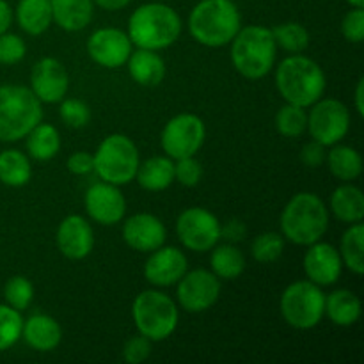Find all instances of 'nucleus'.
<instances>
[{
  "mask_svg": "<svg viewBox=\"0 0 364 364\" xmlns=\"http://www.w3.org/2000/svg\"><path fill=\"white\" fill-rule=\"evenodd\" d=\"M326 73L309 57L291 53L283 59L276 70V87L287 103L311 107L326 91Z\"/></svg>",
  "mask_w": 364,
  "mask_h": 364,
  "instance_id": "f257e3e1",
  "label": "nucleus"
},
{
  "mask_svg": "<svg viewBox=\"0 0 364 364\" xmlns=\"http://www.w3.org/2000/svg\"><path fill=\"white\" fill-rule=\"evenodd\" d=\"M180 14L162 2L142 4L128 20V38L137 48H167L180 38Z\"/></svg>",
  "mask_w": 364,
  "mask_h": 364,
  "instance_id": "f03ea898",
  "label": "nucleus"
},
{
  "mask_svg": "<svg viewBox=\"0 0 364 364\" xmlns=\"http://www.w3.org/2000/svg\"><path fill=\"white\" fill-rule=\"evenodd\" d=\"M242 28V16L233 0H201L188 14L192 38L210 48L228 45Z\"/></svg>",
  "mask_w": 364,
  "mask_h": 364,
  "instance_id": "7ed1b4c3",
  "label": "nucleus"
},
{
  "mask_svg": "<svg viewBox=\"0 0 364 364\" xmlns=\"http://www.w3.org/2000/svg\"><path fill=\"white\" fill-rule=\"evenodd\" d=\"M231 63L242 77L259 80L276 64L277 45L272 28L262 25H249L240 28L231 39Z\"/></svg>",
  "mask_w": 364,
  "mask_h": 364,
  "instance_id": "20e7f679",
  "label": "nucleus"
},
{
  "mask_svg": "<svg viewBox=\"0 0 364 364\" xmlns=\"http://www.w3.org/2000/svg\"><path fill=\"white\" fill-rule=\"evenodd\" d=\"M329 228V212L322 199L311 192L294 196L281 213L283 237L297 245H311L322 240Z\"/></svg>",
  "mask_w": 364,
  "mask_h": 364,
  "instance_id": "39448f33",
  "label": "nucleus"
},
{
  "mask_svg": "<svg viewBox=\"0 0 364 364\" xmlns=\"http://www.w3.org/2000/svg\"><path fill=\"white\" fill-rule=\"evenodd\" d=\"M38 96L25 85H0V141L16 142L41 123Z\"/></svg>",
  "mask_w": 364,
  "mask_h": 364,
  "instance_id": "423d86ee",
  "label": "nucleus"
},
{
  "mask_svg": "<svg viewBox=\"0 0 364 364\" xmlns=\"http://www.w3.org/2000/svg\"><path fill=\"white\" fill-rule=\"evenodd\" d=\"M132 318L139 334L149 341H164L176 331L180 313L169 295L159 290H146L135 297Z\"/></svg>",
  "mask_w": 364,
  "mask_h": 364,
  "instance_id": "0eeeda50",
  "label": "nucleus"
},
{
  "mask_svg": "<svg viewBox=\"0 0 364 364\" xmlns=\"http://www.w3.org/2000/svg\"><path fill=\"white\" fill-rule=\"evenodd\" d=\"M92 159H95L92 171L98 174L100 180L117 187L135 180L141 164L137 146L123 134H112L103 139Z\"/></svg>",
  "mask_w": 364,
  "mask_h": 364,
  "instance_id": "6e6552de",
  "label": "nucleus"
},
{
  "mask_svg": "<svg viewBox=\"0 0 364 364\" xmlns=\"http://www.w3.org/2000/svg\"><path fill=\"white\" fill-rule=\"evenodd\" d=\"M279 308L288 326L299 331H308L322 322L326 295L318 284L311 281H295L284 288Z\"/></svg>",
  "mask_w": 364,
  "mask_h": 364,
  "instance_id": "1a4fd4ad",
  "label": "nucleus"
},
{
  "mask_svg": "<svg viewBox=\"0 0 364 364\" xmlns=\"http://www.w3.org/2000/svg\"><path fill=\"white\" fill-rule=\"evenodd\" d=\"M313 141L322 146H334L347 137L350 130V112L340 100L320 98L308 114V128Z\"/></svg>",
  "mask_w": 364,
  "mask_h": 364,
  "instance_id": "9d476101",
  "label": "nucleus"
},
{
  "mask_svg": "<svg viewBox=\"0 0 364 364\" xmlns=\"http://www.w3.org/2000/svg\"><path fill=\"white\" fill-rule=\"evenodd\" d=\"M205 123L196 114H178L167 121L160 135V144L169 159H185L196 156V153L205 144Z\"/></svg>",
  "mask_w": 364,
  "mask_h": 364,
  "instance_id": "9b49d317",
  "label": "nucleus"
},
{
  "mask_svg": "<svg viewBox=\"0 0 364 364\" xmlns=\"http://www.w3.org/2000/svg\"><path fill=\"white\" fill-rule=\"evenodd\" d=\"M176 233L181 244L194 252L212 251L220 240V223L205 208H187L176 220Z\"/></svg>",
  "mask_w": 364,
  "mask_h": 364,
  "instance_id": "f8f14e48",
  "label": "nucleus"
},
{
  "mask_svg": "<svg viewBox=\"0 0 364 364\" xmlns=\"http://www.w3.org/2000/svg\"><path fill=\"white\" fill-rule=\"evenodd\" d=\"M220 295V279L205 269L185 272L178 281L176 297L188 313H203L212 308Z\"/></svg>",
  "mask_w": 364,
  "mask_h": 364,
  "instance_id": "ddd939ff",
  "label": "nucleus"
},
{
  "mask_svg": "<svg viewBox=\"0 0 364 364\" xmlns=\"http://www.w3.org/2000/svg\"><path fill=\"white\" fill-rule=\"evenodd\" d=\"M87 53L100 66L116 70L123 66L130 57L132 41L127 32L119 28H98L87 39Z\"/></svg>",
  "mask_w": 364,
  "mask_h": 364,
  "instance_id": "4468645a",
  "label": "nucleus"
},
{
  "mask_svg": "<svg viewBox=\"0 0 364 364\" xmlns=\"http://www.w3.org/2000/svg\"><path fill=\"white\" fill-rule=\"evenodd\" d=\"M85 212L95 223L102 226H114L121 223L127 213V199L121 194L117 185L95 183L85 192Z\"/></svg>",
  "mask_w": 364,
  "mask_h": 364,
  "instance_id": "2eb2a0df",
  "label": "nucleus"
},
{
  "mask_svg": "<svg viewBox=\"0 0 364 364\" xmlns=\"http://www.w3.org/2000/svg\"><path fill=\"white\" fill-rule=\"evenodd\" d=\"M70 87V75L63 63L53 57H43L31 73V89L39 102L57 103L64 100Z\"/></svg>",
  "mask_w": 364,
  "mask_h": 364,
  "instance_id": "dca6fc26",
  "label": "nucleus"
},
{
  "mask_svg": "<svg viewBox=\"0 0 364 364\" xmlns=\"http://www.w3.org/2000/svg\"><path fill=\"white\" fill-rule=\"evenodd\" d=\"M343 262L340 251L327 242H315L308 245L304 256V272L308 281L322 287H331L341 276Z\"/></svg>",
  "mask_w": 364,
  "mask_h": 364,
  "instance_id": "f3484780",
  "label": "nucleus"
},
{
  "mask_svg": "<svg viewBox=\"0 0 364 364\" xmlns=\"http://www.w3.org/2000/svg\"><path fill=\"white\" fill-rule=\"evenodd\" d=\"M187 256L176 247H162L151 251L144 265V277L153 287H173L187 272Z\"/></svg>",
  "mask_w": 364,
  "mask_h": 364,
  "instance_id": "a211bd4d",
  "label": "nucleus"
},
{
  "mask_svg": "<svg viewBox=\"0 0 364 364\" xmlns=\"http://www.w3.org/2000/svg\"><path fill=\"white\" fill-rule=\"evenodd\" d=\"M57 247L68 259H84L95 247V233L84 217L68 215L57 228Z\"/></svg>",
  "mask_w": 364,
  "mask_h": 364,
  "instance_id": "6ab92c4d",
  "label": "nucleus"
},
{
  "mask_svg": "<svg viewBox=\"0 0 364 364\" xmlns=\"http://www.w3.org/2000/svg\"><path fill=\"white\" fill-rule=\"evenodd\" d=\"M123 238L128 247L141 252H151L166 244L167 231L159 217L151 213H137L124 223Z\"/></svg>",
  "mask_w": 364,
  "mask_h": 364,
  "instance_id": "aec40b11",
  "label": "nucleus"
},
{
  "mask_svg": "<svg viewBox=\"0 0 364 364\" xmlns=\"http://www.w3.org/2000/svg\"><path fill=\"white\" fill-rule=\"evenodd\" d=\"M21 338L34 350L50 352L59 347L60 340H63V329L52 316L32 315L23 320Z\"/></svg>",
  "mask_w": 364,
  "mask_h": 364,
  "instance_id": "412c9836",
  "label": "nucleus"
},
{
  "mask_svg": "<svg viewBox=\"0 0 364 364\" xmlns=\"http://www.w3.org/2000/svg\"><path fill=\"white\" fill-rule=\"evenodd\" d=\"M127 63L132 80L144 87H155L166 77V63L156 50L137 48L130 53Z\"/></svg>",
  "mask_w": 364,
  "mask_h": 364,
  "instance_id": "4be33fe9",
  "label": "nucleus"
},
{
  "mask_svg": "<svg viewBox=\"0 0 364 364\" xmlns=\"http://www.w3.org/2000/svg\"><path fill=\"white\" fill-rule=\"evenodd\" d=\"M52 20L63 31L77 32L87 27L92 20V0H50Z\"/></svg>",
  "mask_w": 364,
  "mask_h": 364,
  "instance_id": "5701e85b",
  "label": "nucleus"
},
{
  "mask_svg": "<svg viewBox=\"0 0 364 364\" xmlns=\"http://www.w3.org/2000/svg\"><path fill=\"white\" fill-rule=\"evenodd\" d=\"M331 212L345 224L361 223L364 217V196L361 188L345 183L331 196Z\"/></svg>",
  "mask_w": 364,
  "mask_h": 364,
  "instance_id": "b1692460",
  "label": "nucleus"
},
{
  "mask_svg": "<svg viewBox=\"0 0 364 364\" xmlns=\"http://www.w3.org/2000/svg\"><path fill=\"white\" fill-rule=\"evenodd\" d=\"M363 306L358 295L350 290H336L326 297V311L334 326L350 327L361 318Z\"/></svg>",
  "mask_w": 364,
  "mask_h": 364,
  "instance_id": "393cba45",
  "label": "nucleus"
},
{
  "mask_svg": "<svg viewBox=\"0 0 364 364\" xmlns=\"http://www.w3.org/2000/svg\"><path fill=\"white\" fill-rule=\"evenodd\" d=\"M135 178L144 191H166L174 181V162L169 156H153L139 164Z\"/></svg>",
  "mask_w": 364,
  "mask_h": 364,
  "instance_id": "a878e982",
  "label": "nucleus"
},
{
  "mask_svg": "<svg viewBox=\"0 0 364 364\" xmlns=\"http://www.w3.org/2000/svg\"><path fill=\"white\" fill-rule=\"evenodd\" d=\"M16 21L28 36H39L52 25L50 0H20L16 6Z\"/></svg>",
  "mask_w": 364,
  "mask_h": 364,
  "instance_id": "bb28decb",
  "label": "nucleus"
},
{
  "mask_svg": "<svg viewBox=\"0 0 364 364\" xmlns=\"http://www.w3.org/2000/svg\"><path fill=\"white\" fill-rule=\"evenodd\" d=\"M331 151L327 153V166L333 176L341 181L358 180L363 173V159L358 149L350 146H331Z\"/></svg>",
  "mask_w": 364,
  "mask_h": 364,
  "instance_id": "cd10ccee",
  "label": "nucleus"
},
{
  "mask_svg": "<svg viewBox=\"0 0 364 364\" xmlns=\"http://www.w3.org/2000/svg\"><path fill=\"white\" fill-rule=\"evenodd\" d=\"M60 149V135L55 127L38 123L27 134V151L38 162L52 160Z\"/></svg>",
  "mask_w": 364,
  "mask_h": 364,
  "instance_id": "c85d7f7f",
  "label": "nucleus"
},
{
  "mask_svg": "<svg viewBox=\"0 0 364 364\" xmlns=\"http://www.w3.org/2000/svg\"><path fill=\"white\" fill-rule=\"evenodd\" d=\"M32 176V167L27 155L18 149L0 151V181L7 187H23Z\"/></svg>",
  "mask_w": 364,
  "mask_h": 364,
  "instance_id": "c756f323",
  "label": "nucleus"
},
{
  "mask_svg": "<svg viewBox=\"0 0 364 364\" xmlns=\"http://www.w3.org/2000/svg\"><path fill=\"white\" fill-rule=\"evenodd\" d=\"M212 272L219 279H237L245 269V258L238 247L233 244L215 245L210 256Z\"/></svg>",
  "mask_w": 364,
  "mask_h": 364,
  "instance_id": "7c9ffc66",
  "label": "nucleus"
},
{
  "mask_svg": "<svg viewBox=\"0 0 364 364\" xmlns=\"http://www.w3.org/2000/svg\"><path fill=\"white\" fill-rule=\"evenodd\" d=\"M363 245H364V226L363 223L350 224L345 235L341 237L340 256L343 265L350 272L363 276L364 272V258H363Z\"/></svg>",
  "mask_w": 364,
  "mask_h": 364,
  "instance_id": "2f4dec72",
  "label": "nucleus"
},
{
  "mask_svg": "<svg viewBox=\"0 0 364 364\" xmlns=\"http://www.w3.org/2000/svg\"><path fill=\"white\" fill-rule=\"evenodd\" d=\"M276 45L281 46L288 53H301L309 45V32L304 25L287 21L272 28Z\"/></svg>",
  "mask_w": 364,
  "mask_h": 364,
  "instance_id": "473e14b6",
  "label": "nucleus"
},
{
  "mask_svg": "<svg viewBox=\"0 0 364 364\" xmlns=\"http://www.w3.org/2000/svg\"><path fill=\"white\" fill-rule=\"evenodd\" d=\"M276 128L283 137H301L308 128V112L304 107L287 103L276 114Z\"/></svg>",
  "mask_w": 364,
  "mask_h": 364,
  "instance_id": "72a5a7b5",
  "label": "nucleus"
},
{
  "mask_svg": "<svg viewBox=\"0 0 364 364\" xmlns=\"http://www.w3.org/2000/svg\"><path fill=\"white\" fill-rule=\"evenodd\" d=\"M23 331L21 311L7 304H0V352L18 343Z\"/></svg>",
  "mask_w": 364,
  "mask_h": 364,
  "instance_id": "f704fd0d",
  "label": "nucleus"
},
{
  "mask_svg": "<svg viewBox=\"0 0 364 364\" xmlns=\"http://www.w3.org/2000/svg\"><path fill=\"white\" fill-rule=\"evenodd\" d=\"M283 249H284L283 235L269 231V233L258 235V237L252 240L251 255L258 263H274L276 259L281 258Z\"/></svg>",
  "mask_w": 364,
  "mask_h": 364,
  "instance_id": "c9c22d12",
  "label": "nucleus"
},
{
  "mask_svg": "<svg viewBox=\"0 0 364 364\" xmlns=\"http://www.w3.org/2000/svg\"><path fill=\"white\" fill-rule=\"evenodd\" d=\"M4 299L6 304L18 311H25L34 299V287L23 276H13L4 287Z\"/></svg>",
  "mask_w": 364,
  "mask_h": 364,
  "instance_id": "e433bc0d",
  "label": "nucleus"
},
{
  "mask_svg": "<svg viewBox=\"0 0 364 364\" xmlns=\"http://www.w3.org/2000/svg\"><path fill=\"white\" fill-rule=\"evenodd\" d=\"M60 119L71 128H84L91 121V109L85 102L77 98L60 100Z\"/></svg>",
  "mask_w": 364,
  "mask_h": 364,
  "instance_id": "4c0bfd02",
  "label": "nucleus"
},
{
  "mask_svg": "<svg viewBox=\"0 0 364 364\" xmlns=\"http://www.w3.org/2000/svg\"><path fill=\"white\" fill-rule=\"evenodd\" d=\"M25 53H27V45L20 36L9 32L0 34V64L14 66L23 59Z\"/></svg>",
  "mask_w": 364,
  "mask_h": 364,
  "instance_id": "58836bf2",
  "label": "nucleus"
},
{
  "mask_svg": "<svg viewBox=\"0 0 364 364\" xmlns=\"http://www.w3.org/2000/svg\"><path fill=\"white\" fill-rule=\"evenodd\" d=\"M203 178V167L196 156L178 159L174 164V180L180 181L183 187H196Z\"/></svg>",
  "mask_w": 364,
  "mask_h": 364,
  "instance_id": "ea45409f",
  "label": "nucleus"
},
{
  "mask_svg": "<svg viewBox=\"0 0 364 364\" xmlns=\"http://www.w3.org/2000/svg\"><path fill=\"white\" fill-rule=\"evenodd\" d=\"M341 32L345 39L350 43L364 41V9L363 7H354L345 14L341 21Z\"/></svg>",
  "mask_w": 364,
  "mask_h": 364,
  "instance_id": "a19ab883",
  "label": "nucleus"
},
{
  "mask_svg": "<svg viewBox=\"0 0 364 364\" xmlns=\"http://www.w3.org/2000/svg\"><path fill=\"white\" fill-rule=\"evenodd\" d=\"M151 343L153 341H149L142 334L130 338L123 347V359L128 364L144 363L149 358V354H151Z\"/></svg>",
  "mask_w": 364,
  "mask_h": 364,
  "instance_id": "79ce46f5",
  "label": "nucleus"
},
{
  "mask_svg": "<svg viewBox=\"0 0 364 364\" xmlns=\"http://www.w3.org/2000/svg\"><path fill=\"white\" fill-rule=\"evenodd\" d=\"M68 169L77 176H85L95 169V159L87 151H77L68 159Z\"/></svg>",
  "mask_w": 364,
  "mask_h": 364,
  "instance_id": "37998d69",
  "label": "nucleus"
},
{
  "mask_svg": "<svg viewBox=\"0 0 364 364\" xmlns=\"http://www.w3.org/2000/svg\"><path fill=\"white\" fill-rule=\"evenodd\" d=\"M301 160L302 164L308 167L322 166L323 160H326V146H322L316 141L309 142V144H306L304 148H302Z\"/></svg>",
  "mask_w": 364,
  "mask_h": 364,
  "instance_id": "c03bdc74",
  "label": "nucleus"
},
{
  "mask_svg": "<svg viewBox=\"0 0 364 364\" xmlns=\"http://www.w3.org/2000/svg\"><path fill=\"white\" fill-rule=\"evenodd\" d=\"M245 233H247V228H245L244 223L240 220H228L226 224H220V238H226L228 242H240L245 238Z\"/></svg>",
  "mask_w": 364,
  "mask_h": 364,
  "instance_id": "a18cd8bd",
  "label": "nucleus"
},
{
  "mask_svg": "<svg viewBox=\"0 0 364 364\" xmlns=\"http://www.w3.org/2000/svg\"><path fill=\"white\" fill-rule=\"evenodd\" d=\"M11 23H13V9H11L9 2L0 0V34L9 31Z\"/></svg>",
  "mask_w": 364,
  "mask_h": 364,
  "instance_id": "49530a36",
  "label": "nucleus"
},
{
  "mask_svg": "<svg viewBox=\"0 0 364 364\" xmlns=\"http://www.w3.org/2000/svg\"><path fill=\"white\" fill-rule=\"evenodd\" d=\"M92 2L105 11H119L127 7L132 0H92Z\"/></svg>",
  "mask_w": 364,
  "mask_h": 364,
  "instance_id": "de8ad7c7",
  "label": "nucleus"
},
{
  "mask_svg": "<svg viewBox=\"0 0 364 364\" xmlns=\"http://www.w3.org/2000/svg\"><path fill=\"white\" fill-rule=\"evenodd\" d=\"M355 109H358V114L359 116H364V80L358 82V85H355Z\"/></svg>",
  "mask_w": 364,
  "mask_h": 364,
  "instance_id": "09e8293b",
  "label": "nucleus"
},
{
  "mask_svg": "<svg viewBox=\"0 0 364 364\" xmlns=\"http://www.w3.org/2000/svg\"><path fill=\"white\" fill-rule=\"evenodd\" d=\"M352 7H364V0H347Z\"/></svg>",
  "mask_w": 364,
  "mask_h": 364,
  "instance_id": "8fccbe9b",
  "label": "nucleus"
}]
</instances>
